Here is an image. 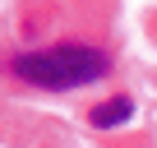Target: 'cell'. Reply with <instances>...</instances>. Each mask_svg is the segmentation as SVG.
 I'll list each match as a JSON object with an SVG mask.
<instances>
[{"mask_svg": "<svg viewBox=\"0 0 157 148\" xmlns=\"http://www.w3.org/2000/svg\"><path fill=\"white\" fill-rule=\"evenodd\" d=\"M10 74L33 88H83L106 74V51L88 42H56V46H33L10 60Z\"/></svg>", "mask_w": 157, "mask_h": 148, "instance_id": "1", "label": "cell"}, {"mask_svg": "<svg viewBox=\"0 0 157 148\" xmlns=\"http://www.w3.org/2000/svg\"><path fill=\"white\" fill-rule=\"evenodd\" d=\"M129 116H134V102H129V97H111V102H97L88 120H93L97 130H111V125H120V120H129Z\"/></svg>", "mask_w": 157, "mask_h": 148, "instance_id": "2", "label": "cell"}]
</instances>
